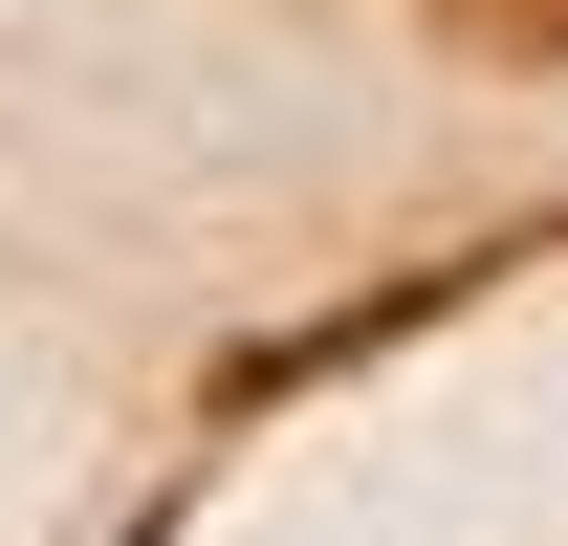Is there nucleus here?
Instances as JSON below:
<instances>
[{
    "label": "nucleus",
    "mask_w": 568,
    "mask_h": 546,
    "mask_svg": "<svg viewBox=\"0 0 568 546\" xmlns=\"http://www.w3.org/2000/svg\"><path fill=\"white\" fill-rule=\"evenodd\" d=\"M459 44H568V0H437Z\"/></svg>",
    "instance_id": "f257e3e1"
}]
</instances>
